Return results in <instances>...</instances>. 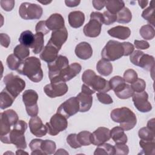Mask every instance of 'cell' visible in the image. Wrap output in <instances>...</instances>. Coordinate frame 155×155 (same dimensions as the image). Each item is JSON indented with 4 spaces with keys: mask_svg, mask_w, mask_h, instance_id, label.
<instances>
[{
    "mask_svg": "<svg viewBox=\"0 0 155 155\" xmlns=\"http://www.w3.org/2000/svg\"><path fill=\"white\" fill-rule=\"evenodd\" d=\"M0 43L1 45L5 48H7L10 44V38L6 33L0 34Z\"/></svg>",
    "mask_w": 155,
    "mask_h": 155,
    "instance_id": "cell-55",
    "label": "cell"
},
{
    "mask_svg": "<svg viewBox=\"0 0 155 155\" xmlns=\"http://www.w3.org/2000/svg\"><path fill=\"white\" fill-rule=\"evenodd\" d=\"M111 138L110 130L104 127L97 128L91 134V142L94 145L98 146L109 140Z\"/></svg>",
    "mask_w": 155,
    "mask_h": 155,
    "instance_id": "cell-18",
    "label": "cell"
},
{
    "mask_svg": "<svg viewBox=\"0 0 155 155\" xmlns=\"http://www.w3.org/2000/svg\"><path fill=\"white\" fill-rule=\"evenodd\" d=\"M125 4L123 1L111 0L105 1V6L107 11L112 14L117 15V13L124 7Z\"/></svg>",
    "mask_w": 155,
    "mask_h": 155,
    "instance_id": "cell-30",
    "label": "cell"
},
{
    "mask_svg": "<svg viewBox=\"0 0 155 155\" xmlns=\"http://www.w3.org/2000/svg\"><path fill=\"white\" fill-rule=\"evenodd\" d=\"M111 119L119 124V126L125 131L133 128L137 123L136 114L127 107L117 108L113 110L110 113Z\"/></svg>",
    "mask_w": 155,
    "mask_h": 155,
    "instance_id": "cell-3",
    "label": "cell"
},
{
    "mask_svg": "<svg viewBox=\"0 0 155 155\" xmlns=\"http://www.w3.org/2000/svg\"><path fill=\"white\" fill-rule=\"evenodd\" d=\"M123 78L126 82L132 84L137 79V74L134 70L128 69L124 72Z\"/></svg>",
    "mask_w": 155,
    "mask_h": 155,
    "instance_id": "cell-47",
    "label": "cell"
},
{
    "mask_svg": "<svg viewBox=\"0 0 155 155\" xmlns=\"http://www.w3.org/2000/svg\"><path fill=\"white\" fill-rule=\"evenodd\" d=\"M35 31L36 33H42L44 35H45L50 31V30L46 26L45 21H40L36 24Z\"/></svg>",
    "mask_w": 155,
    "mask_h": 155,
    "instance_id": "cell-52",
    "label": "cell"
},
{
    "mask_svg": "<svg viewBox=\"0 0 155 155\" xmlns=\"http://www.w3.org/2000/svg\"><path fill=\"white\" fill-rule=\"evenodd\" d=\"M148 99V94L145 91L134 93L132 96V100L135 107L142 113L149 112L152 110L151 104Z\"/></svg>",
    "mask_w": 155,
    "mask_h": 155,
    "instance_id": "cell-17",
    "label": "cell"
},
{
    "mask_svg": "<svg viewBox=\"0 0 155 155\" xmlns=\"http://www.w3.org/2000/svg\"><path fill=\"white\" fill-rule=\"evenodd\" d=\"M154 120H155L154 118L149 120L148 122H147V127L150 130H152L153 131H154V127H155Z\"/></svg>",
    "mask_w": 155,
    "mask_h": 155,
    "instance_id": "cell-60",
    "label": "cell"
},
{
    "mask_svg": "<svg viewBox=\"0 0 155 155\" xmlns=\"http://www.w3.org/2000/svg\"><path fill=\"white\" fill-rule=\"evenodd\" d=\"M154 5L153 4V1L150 2V6L145 9L142 13V17L147 20L148 22L153 26L154 27Z\"/></svg>",
    "mask_w": 155,
    "mask_h": 155,
    "instance_id": "cell-34",
    "label": "cell"
},
{
    "mask_svg": "<svg viewBox=\"0 0 155 155\" xmlns=\"http://www.w3.org/2000/svg\"><path fill=\"white\" fill-rule=\"evenodd\" d=\"M44 35L42 33H36L35 35V41L31 47L33 52L37 54L40 53L44 49Z\"/></svg>",
    "mask_w": 155,
    "mask_h": 155,
    "instance_id": "cell-33",
    "label": "cell"
},
{
    "mask_svg": "<svg viewBox=\"0 0 155 155\" xmlns=\"http://www.w3.org/2000/svg\"><path fill=\"white\" fill-rule=\"evenodd\" d=\"M13 54L21 61H24L27 58L30 54V50L28 47L22 44L18 45L13 50Z\"/></svg>",
    "mask_w": 155,
    "mask_h": 155,
    "instance_id": "cell-39",
    "label": "cell"
},
{
    "mask_svg": "<svg viewBox=\"0 0 155 155\" xmlns=\"http://www.w3.org/2000/svg\"><path fill=\"white\" fill-rule=\"evenodd\" d=\"M123 44H124V47L125 48L124 56H127L130 55L133 52V51L134 50V45L129 42H124Z\"/></svg>",
    "mask_w": 155,
    "mask_h": 155,
    "instance_id": "cell-56",
    "label": "cell"
},
{
    "mask_svg": "<svg viewBox=\"0 0 155 155\" xmlns=\"http://www.w3.org/2000/svg\"><path fill=\"white\" fill-rule=\"evenodd\" d=\"M43 13L42 8L38 4L23 2L19 8V14L21 18L25 20L39 19Z\"/></svg>",
    "mask_w": 155,
    "mask_h": 155,
    "instance_id": "cell-10",
    "label": "cell"
},
{
    "mask_svg": "<svg viewBox=\"0 0 155 155\" xmlns=\"http://www.w3.org/2000/svg\"><path fill=\"white\" fill-rule=\"evenodd\" d=\"M27 128V124L22 120H18L13 127L7 136L0 139L4 143H13L18 149H25L27 143L24 133Z\"/></svg>",
    "mask_w": 155,
    "mask_h": 155,
    "instance_id": "cell-2",
    "label": "cell"
},
{
    "mask_svg": "<svg viewBox=\"0 0 155 155\" xmlns=\"http://www.w3.org/2000/svg\"><path fill=\"white\" fill-rule=\"evenodd\" d=\"M93 5L96 10H100L102 9L105 6V1H96L93 0L92 1Z\"/></svg>",
    "mask_w": 155,
    "mask_h": 155,
    "instance_id": "cell-57",
    "label": "cell"
},
{
    "mask_svg": "<svg viewBox=\"0 0 155 155\" xmlns=\"http://www.w3.org/2000/svg\"><path fill=\"white\" fill-rule=\"evenodd\" d=\"M114 148V154L127 155L129 153V148L125 143H116Z\"/></svg>",
    "mask_w": 155,
    "mask_h": 155,
    "instance_id": "cell-50",
    "label": "cell"
},
{
    "mask_svg": "<svg viewBox=\"0 0 155 155\" xmlns=\"http://www.w3.org/2000/svg\"><path fill=\"white\" fill-rule=\"evenodd\" d=\"M132 19V14L131 11L124 7L117 13V22L121 24L129 23Z\"/></svg>",
    "mask_w": 155,
    "mask_h": 155,
    "instance_id": "cell-36",
    "label": "cell"
},
{
    "mask_svg": "<svg viewBox=\"0 0 155 155\" xmlns=\"http://www.w3.org/2000/svg\"><path fill=\"white\" fill-rule=\"evenodd\" d=\"M134 44L135 47L139 50H146L150 47L149 43L145 40H134Z\"/></svg>",
    "mask_w": 155,
    "mask_h": 155,
    "instance_id": "cell-54",
    "label": "cell"
},
{
    "mask_svg": "<svg viewBox=\"0 0 155 155\" xmlns=\"http://www.w3.org/2000/svg\"><path fill=\"white\" fill-rule=\"evenodd\" d=\"M15 98L4 88L0 94V108L1 110H4L10 107L14 102Z\"/></svg>",
    "mask_w": 155,
    "mask_h": 155,
    "instance_id": "cell-29",
    "label": "cell"
},
{
    "mask_svg": "<svg viewBox=\"0 0 155 155\" xmlns=\"http://www.w3.org/2000/svg\"><path fill=\"white\" fill-rule=\"evenodd\" d=\"M81 2L79 0H65V3L67 7H74L78 6Z\"/></svg>",
    "mask_w": 155,
    "mask_h": 155,
    "instance_id": "cell-58",
    "label": "cell"
},
{
    "mask_svg": "<svg viewBox=\"0 0 155 155\" xmlns=\"http://www.w3.org/2000/svg\"><path fill=\"white\" fill-rule=\"evenodd\" d=\"M114 93L118 98L121 99H126L132 97L134 92L130 85L125 84V85L122 88L117 91L114 92Z\"/></svg>",
    "mask_w": 155,
    "mask_h": 155,
    "instance_id": "cell-38",
    "label": "cell"
},
{
    "mask_svg": "<svg viewBox=\"0 0 155 155\" xmlns=\"http://www.w3.org/2000/svg\"><path fill=\"white\" fill-rule=\"evenodd\" d=\"M67 142L73 148H78L82 147L78 140L77 134L75 133L70 134L67 137Z\"/></svg>",
    "mask_w": 155,
    "mask_h": 155,
    "instance_id": "cell-49",
    "label": "cell"
},
{
    "mask_svg": "<svg viewBox=\"0 0 155 155\" xmlns=\"http://www.w3.org/2000/svg\"><path fill=\"white\" fill-rule=\"evenodd\" d=\"M56 145L54 141L51 140H43L41 145V148L45 154H54Z\"/></svg>",
    "mask_w": 155,
    "mask_h": 155,
    "instance_id": "cell-42",
    "label": "cell"
},
{
    "mask_svg": "<svg viewBox=\"0 0 155 155\" xmlns=\"http://www.w3.org/2000/svg\"><path fill=\"white\" fill-rule=\"evenodd\" d=\"M81 91L84 92V93H88L90 94H93L94 93V91L91 90L88 86H87L85 84H83L82 85V88H81Z\"/></svg>",
    "mask_w": 155,
    "mask_h": 155,
    "instance_id": "cell-59",
    "label": "cell"
},
{
    "mask_svg": "<svg viewBox=\"0 0 155 155\" xmlns=\"http://www.w3.org/2000/svg\"><path fill=\"white\" fill-rule=\"evenodd\" d=\"M38 94L33 90L30 89L24 91L22 94V101L25 106L26 111L29 116L35 117L38 114Z\"/></svg>",
    "mask_w": 155,
    "mask_h": 155,
    "instance_id": "cell-11",
    "label": "cell"
},
{
    "mask_svg": "<svg viewBox=\"0 0 155 155\" xmlns=\"http://www.w3.org/2000/svg\"><path fill=\"white\" fill-rule=\"evenodd\" d=\"M104 24L105 25H110L117 21V15L112 14L108 11H105L102 13Z\"/></svg>",
    "mask_w": 155,
    "mask_h": 155,
    "instance_id": "cell-48",
    "label": "cell"
},
{
    "mask_svg": "<svg viewBox=\"0 0 155 155\" xmlns=\"http://www.w3.org/2000/svg\"><path fill=\"white\" fill-rule=\"evenodd\" d=\"M59 51V50L56 47L48 42L41 51V53L40 54V58L47 63L52 62L58 58V53Z\"/></svg>",
    "mask_w": 155,
    "mask_h": 155,
    "instance_id": "cell-22",
    "label": "cell"
},
{
    "mask_svg": "<svg viewBox=\"0 0 155 155\" xmlns=\"http://www.w3.org/2000/svg\"><path fill=\"white\" fill-rule=\"evenodd\" d=\"M68 88L64 82H50L44 87V93L51 98L62 96L67 93Z\"/></svg>",
    "mask_w": 155,
    "mask_h": 155,
    "instance_id": "cell-15",
    "label": "cell"
},
{
    "mask_svg": "<svg viewBox=\"0 0 155 155\" xmlns=\"http://www.w3.org/2000/svg\"><path fill=\"white\" fill-rule=\"evenodd\" d=\"M42 139H34L29 143V147L31 150V155L45 154L41 148V145L42 142Z\"/></svg>",
    "mask_w": 155,
    "mask_h": 155,
    "instance_id": "cell-41",
    "label": "cell"
},
{
    "mask_svg": "<svg viewBox=\"0 0 155 155\" xmlns=\"http://www.w3.org/2000/svg\"><path fill=\"white\" fill-rule=\"evenodd\" d=\"M138 135L141 140H154L155 132L150 130L147 127L141 128L138 132Z\"/></svg>",
    "mask_w": 155,
    "mask_h": 155,
    "instance_id": "cell-43",
    "label": "cell"
},
{
    "mask_svg": "<svg viewBox=\"0 0 155 155\" xmlns=\"http://www.w3.org/2000/svg\"><path fill=\"white\" fill-rule=\"evenodd\" d=\"M130 61L134 65L139 66L148 71H153L154 58L153 56L145 54L140 50H135L130 54Z\"/></svg>",
    "mask_w": 155,
    "mask_h": 155,
    "instance_id": "cell-7",
    "label": "cell"
},
{
    "mask_svg": "<svg viewBox=\"0 0 155 155\" xmlns=\"http://www.w3.org/2000/svg\"><path fill=\"white\" fill-rule=\"evenodd\" d=\"M97 72L104 76H109L113 71V65L109 61L104 59L99 60L96 64Z\"/></svg>",
    "mask_w": 155,
    "mask_h": 155,
    "instance_id": "cell-28",
    "label": "cell"
},
{
    "mask_svg": "<svg viewBox=\"0 0 155 155\" xmlns=\"http://www.w3.org/2000/svg\"><path fill=\"white\" fill-rule=\"evenodd\" d=\"M28 125L31 133L36 137H41L47 133L45 125H44L41 118L37 116L31 117Z\"/></svg>",
    "mask_w": 155,
    "mask_h": 155,
    "instance_id": "cell-19",
    "label": "cell"
},
{
    "mask_svg": "<svg viewBox=\"0 0 155 155\" xmlns=\"http://www.w3.org/2000/svg\"><path fill=\"white\" fill-rule=\"evenodd\" d=\"M38 2H39L42 3V4H43L44 5H47V4H48L50 3V2H51V1H38Z\"/></svg>",
    "mask_w": 155,
    "mask_h": 155,
    "instance_id": "cell-64",
    "label": "cell"
},
{
    "mask_svg": "<svg viewBox=\"0 0 155 155\" xmlns=\"http://www.w3.org/2000/svg\"><path fill=\"white\" fill-rule=\"evenodd\" d=\"M16 71L33 82H39L43 78L41 61L36 57H29L22 61Z\"/></svg>",
    "mask_w": 155,
    "mask_h": 155,
    "instance_id": "cell-1",
    "label": "cell"
},
{
    "mask_svg": "<svg viewBox=\"0 0 155 155\" xmlns=\"http://www.w3.org/2000/svg\"><path fill=\"white\" fill-rule=\"evenodd\" d=\"M5 88L16 99L25 87L24 80L17 75L10 73L4 78Z\"/></svg>",
    "mask_w": 155,
    "mask_h": 155,
    "instance_id": "cell-9",
    "label": "cell"
},
{
    "mask_svg": "<svg viewBox=\"0 0 155 155\" xmlns=\"http://www.w3.org/2000/svg\"><path fill=\"white\" fill-rule=\"evenodd\" d=\"M1 7L6 12L11 11L15 6V1L13 0H1L0 1Z\"/></svg>",
    "mask_w": 155,
    "mask_h": 155,
    "instance_id": "cell-53",
    "label": "cell"
},
{
    "mask_svg": "<svg viewBox=\"0 0 155 155\" xmlns=\"http://www.w3.org/2000/svg\"><path fill=\"white\" fill-rule=\"evenodd\" d=\"M115 154L114 146L110 143H104L97 146L96 148L94 154V155H113Z\"/></svg>",
    "mask_w": 155,
    "mask_h": 155,
    "instance_id": "cell-35",
    "label": "cell"
},
{
    "mask_svg": "<svg viewBox=\"0 0 155 155\" xmlns=\"http://www.w3.org/2000/svg\"><path fill=\"white\" fill-rule=\"evenodd\" d=\"M68 38V31L65 27L53 31L51 38L48 42L50 43L60 50L62 45Z\"/></svg>",
    "mask_w": 155,
    "mask_h": 155,
    "instance_id": "cell-20",
    "label": "cell"
},
{
    "mask_svg": "<svg viewBox=\"0 0 155 155\" xmlns=\"http://www.w3.org/2000/svg\"><path fill=\"white\" fill-rule=\"evenodd\" d=\"M68 23L70 25L74 28L81 27L85 21L84 13L81 11H73L69 13Z\"/></svg>",
    "mask_w": 155,
    "mask_h": 155,
    "instance_id": "cell-26",
    "label": "cell"
},
{
    "mask_svg": "<svg viewBox=\"0 0 155 155\" xmlns=\"http://www.w3.org/2000/svg\"><path fill=\"white\" fill-rule=\"evenodd\" d=\"M139 33L142 38L145 40H151L155 35L154 28L150 24L143 25L139 30Z\"/></svg>",
    "mask_w": 155,
    "mask_h": 155,
    "instance_id": "cell-37",
    "label": "cell"
},
{
    "mask_svg": "<svg viewBox=\"0 0 155 155\" xmlns=\"http://www.w3.org/2000/svg\"><path fill=\"white\" fill-rule=\"evenodd\" d=\"M131 87L134 91H136V93H141L145 91L146 88V83L143 79L137 78L131 84Z\"/></svg>",
    "mask_w": 155,
    "mask_h": 155,
    "instance_id": "cell-46",
    "label": "cell"
},
{
    "mask_svg": "<svg viewBox=\"0 0 155 155\" xmlns=\"http://www.w3.org/2000/svg\"><path fill=\"white\" fill-rule=\"evenodd\" d=\"M140 147L142 148L141 154L154 155L155 153V142L154 140H141L139 142Z\"/></svg>",
    "mask_w": 155,
    "mask_h": 155,
    "instance_id": "cell-31",
    "label": "cell"
},
{
    "mask_svg": "<svg viewBox=\"0 0 155 155\" xmlns=\"http://www.w3.org/2000/svg\"><path fill=\"white\" fill-rule=\"evenodd\" d=\"M125 54L123 42L110 40L102 50L101 56L107 61H114L121 58Z\"/></svg>",
    "mask_w": 155,
    "mask_h": 155,
    "instance_id": "cell-5",
    "label": "cell"
},
{
    "mask_svg": "<svg viewBox=\"0 0 155 155\" xmlns=\"http://www.w3.org/2000/svg\"><path fill=\"white\" fill-rule=\"evenodd\" d=\"M82 67L81 65L77 63L74 62L70 65H69L68 67H67L65 68H64L58 75V77H56L55 79H53L50 81V82H67L73 78H74L76 75H78L80 71H81Z\"/></svg>",
    "mask_w": 155,
    "mask_h": 155,
    "instance_id": "cell-16",
    "label": "cell"
},
{
    "mask_svg": "<svg viewBox=\"0 0 155 155\" xmlns=\"http://www.w3.org/2000/svg\"><path fill=\"white\" fill-rule=\"evenodd\" d=\"M111 138L116 143H126L128 138L124 130L120 127H115L110 130Z\"/></svg>",
    "mask_w": 155,
    "mask_h": 155,
    "instance_id": "cell-27",
    "label": "cell"
},
{
    "mask_svg": "<svg viewBox=\"0 0 155 155\" xmlns=\"http://www.w3.org/2000/svg\"><path fill=\"white\" fill-rule=\"evenodd\" d=\"M16 154H27L28 153L22 151V149H20V150H18V151L16 152Z\"/></svg>",
    "mask_w": 155,
    "mask_h": 155,
    "instance_id": "cell-63",
    "label": "cell"
},
{
    "mask_svg": "<svg viewBox=\"0 0 155 155\" xmlns=\"http://www.w3.org/2000/svg\"><path fill=\"white\" fill-rule=\"evenodd\" d=\"M22 61L17 58L14 54H11L7 58V65L12 70H17Z\"/></svg>",
    "mask_w": 155,
    "mask_h": 155,
    "instance_id": "cell-45",
    "label": "cell"
},
{
    "mask_svg": "<svg viewBox=\"0 0 155 155\" xmlns=\"http://www.w3.org/2000/svg\"><path fill=\"white\" fill-rule=\"evenodd\" d=\"M108 82L111 89L113 90L114 92L119 90L126 84L124 78L119 76H115L113 77Z\"/></svg>",
    "mask_w": 155,
    "mask_h": 155,
    "instance_id": "cell-40",
    "label": "cell"
},
{
    "mask_svg": "<svg viewBox=\"0 0 155 155\" xmlns=\"http://www.w3.org/2000/svg\"><path fill=\"white\" fill-rule=\"evenodd\" d=\"M76 98L79 102L80 112H86L91 108L93 104L92 94L81 91L77 95Z\"/></svg>",
    "mask_w": 155,
    "mask_h": 155,
    "instance_id": "cell-24",
    "label": "cell"
},
{
    "mask_svg": "<svg viewBox=\"0 0 155 155\" xmlns=\"http://www.w3.org/2000/svg\"><path fill=\"white\" fill-rule=\"evenodd\" d=\"M107 33L111 37L124 40L130 37L131 30L128 27L117 25L109 29Z\"/></svg>",
    "mask_w": 155,
    "mask_h": 155,
    "instance_id": "cell-25",
    "label": "cell"
},
{
    "mask_svg": "<svg viewBox=\"0 0 155 155\" xmlns=\"http://www.w3.org/2000/svg\"><path fill=\"white\" fill-rule=\"evenodd\" d=\"M79 111V105L76 97H71L60 105L57 110V113L68 119Z\"/></svg>",
    "mask_w": 155,
    "mask_h": 155,
    "instance_id": "cell-14",
    "label": "cell"
},
{
    "mask_svg": "<svg viewBox=\"0 0 155 155\" xmlns=\"http://www.w3.org/2000/svg\"><path fill=\"white\" fill-rule=\"evenodd\" d=\"M138 4L139 5V6L142 8H144L148 4V1H138Z\"/></svg>",
    "mask_w": 155,
    "mask_h": 155,
    "instance_id": "cell-61",
    "label": "cell"
},
{
    "mask_svg": "<svg viewBox=\"0 0 155 155\" xmlns=\"http://www.w3.org/2000/svg\"><path fill=\"white\" fill-rule=\"evenodd\" d=\"M47 133L51 136H56L61 131L65 130L68 126L67 118L62 115L56 113L50 118L48 122L45 124Z\"/></svg>",
    "mask_w": 155,
    "mask_h": 155,
    "instance_id": "cell-12",
    "label": "cell"
},
{
    "mask_svg": "<svg viewBox=\"0 0 155 155\" xmlns=\"http://www.w3.org/2000/svg\"><path fill=\"white\" fill-rule=\"evenodd\" d=\"M104 24L103 16L100 12H93L90 14L89 22L84 27V35L90 38L98 36L101 31L102 25Z\"/></svg>",
    "mask_w": 155,
    "mask_h": 155,
    "instance_id": "cell-6",
    "label": "cell"
},
{
    "mask_svg": "<svg viewBox=\"0 0 155 155\" xmlns=\"http://www.w3.org/2000/svg\"><path fill=\"white\" fill-rule=\"evenodd\" d=\"M75 54L81 59L87 60L93 54V49L91 45L87 42H81L78 44L74 50Z\"/></svg>",
    "mask_w": 155,
    "mask_h": 155,
    "instance_id": "cell-23",
    "label": "cell"
},
{
    "mask_svg": "<svg viewBox=\"0 0 155 155\" xmlns=\"http://www.w3.org/2000/svg\"><path fill=\"white\" fill-rule=\"evenodd\" d=\"M91 133L88 131H82L77 134V139L81 146H87L91 143Z\"/></svg>",
    "mask_w": 155,
    "mask_h": 155,
    "instance_id": "cell-44",
    "label": "cell"
},
{
    "mask_svg": "<svg viewBox=\"0 0 155 155\" xmlns=\"http://www.w3.org/2000/svg\"><path fill=\"white\" fill-rule=\"evenodd\" d=\"M84 84L88 86L94 92L106 93L111 90L109 82L100 76L96 74L91 70H86L82 75Z\"/></svg>",
    "mask_w": 155,
    "mask_h": 155,
    "instance_id": "cell-4",
    "label": "cell"
},
{
    "mask_svg": "<svg viewBox=\"0 0 155 155\" xmlns=\"http://www.w3.org/2000/svg\"><path fill=\"white\" fill-rule=\"evenodd\" d=\"M47 27L52 31L62 28L64 27L65 21L62 16L59 13H53L45 21Z\"/></svg>",
    "mask_w": 155,
    "mask_h": 155,
    "instance_id": "cell-21",
    "label": "cell"
},
{
    "mask_svg": "<svg viewBox=\"0 0 155 155\" xmlns=\"http://www.w3.org/2000/svg\"><path fill=\"white\" fill-rule=\"evenodd\" d=\"M98 101L104 104H111L113 103L111 97L106 93H97L96 94Z\"/></svg>",
    "mask_w": 155,
    "mask_h": 155,
    "instance_id": "cell-51",
    "label": "cell"
},
{
    "mask_svg": "<svg viewBox=\"0 0 155 155\" xmlns=\"http://www.w3.org/2000/svg\"><path fill=\"white\" fill-rule=\"evenodd\" d=\"M68 62V59L66 56L59 55L54 61L48 63L50 81H51L58 77L60 73L69 65Z\"/></svg>",
    "mask_w": 155,
    "mask_h": 155,
    "instance_id": "cell-13",
    "label": "cell"
},
{
    "mask_svg": "<svg viewBox=\"0 0 155 155\" xmlns=\"http://www.w3.org/2000/svg\"><path fill=\"white\" fill-rule=\"evenodd\" d=\"M0 117V139H1L8 135L12 130L11 127H13L18 121V116L13 110L10 109L1 113Z\"/></svg>",
    "mask_w": 155,
    "mask_h": 155,
    "instance_id": "cell-8",
    "label": "cell"
},
{
    "mask_svg": "<svg viewBox=\"0 0 155 155\" xmlns=\"http://www.w3.org/2000/svg\"><path fill=\"white\" fill-rule=\"evenodd\" d=\"M54 154H68V152H67L64 149H62L60 148L59 150H58V151L54 153Z\"/></svg>",
    "mask_w": 155,
    "mask_h": 155,
    "instance_id": "cell-62",
    "label": "cell"
},
{
    "mask_svg": "<svg viewBox=\"0 0 155 155\" xmlns=\"http://www.w3.org/2000/svg\"><path fill=\"white\" fill-rule=\"evenodd\" d=\"M35 41V35L30 30H25L21 33L19 41L21 44L28 48H31Z\"/></svg>",
    "mask_w": 155,
    "mask_h": 155,
    "instance_id": "cell-32",
    "label": "cell"
}]
</instances>
